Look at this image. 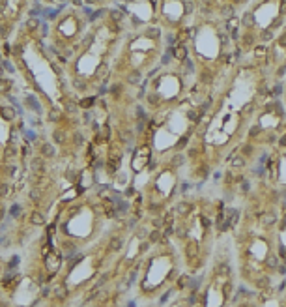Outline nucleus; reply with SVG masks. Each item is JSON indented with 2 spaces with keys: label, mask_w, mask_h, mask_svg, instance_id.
Returning <instances> with one entry per match:
<instances>
[{
  "label": "nucleus",
  "mask_w": 286,
  "mask_h": 307,
  "mask_svg": "<svg viewBox=\"0 0 286 307\" xmlns=\"http://www.w3.org/2000/svg\"><path fill=\"white\" fill-rule=\"evenodd\" d=\"M39 154H41V157H45V159L54 157V155H56L54 144H51V142H43V144L39 146Z\"/></svg>",
  "instance_id": "obj_1"
},
{
  "label": "nucleus",
  "mask_w": 286,
  "mask_h": 307,
  "mask_svg": "<svg viewBox=\"0 0 286 307\" xmlns=\"http://www.w3.org/2000/svg\"><path fill=\"white\" fill-rule=\"evenodd\" d=\"M0 116H2L4 120H8V122H13L17 116V113H15V109H11V107H0Z\"/></svg>",
  "instance_id": "obj_2"
},
{
  "label": "nucleus",
  "mask_w": 286,
  "mask_h": 307,
  "mask_svg": "<svg viewBox=\"0 0 286 307\" xmlns=\"http://www.w3.org/2000/svg\"><path fill=\"white\" fill-rule=\"evenodd\" d=\"M24 103H26V107H30V109L34 110V113H41V105H39V101L36 99L34 96H26V99H24Z\"/></svg>",
  "instance_id": "obj_3"
},
{
  "label": "nucleus",
  "mask_w": 286,
  "mask_h": 307,
  "mask_svg": "<svg viewBox=\"0 0 286 307\" xmlns=\"http://www.w3.org/2000/svg\"><path fill=\"white\" fill-rule=\"evenodd\" d=\"M52 141L56 142V144H66V141H68V135H66L62 129H54L52 131Z\"/></svg>",
  "instance_id": "obj_4"
},
{
  "label": "nucleus",
  "mask_w": 286,
  "mask_h": 307,
  "mask_svg": "<svg viewBox=\"0 0 286 307\" xmlns=\"http://www.w3.org/2000/svg\"><path fill=\"white\" fill-rule=\"evenodd\" d=\"M30 223L32 225H45V215L41 212H32L30 215Z\"/></svg>",
  "instance_id": "obj_5"
},
{
  "label": "nucleus",
  "mask_w": 286,
  "mask_h": 307,
  "mask_svg": "<svg viewBox=\"0 0 286 307\" xmlns=\"http://www.w3.org/2000/svg\"><path fill=\"white\" fill-rule=\"evenodd\" d=\"M172 56H174V58H178V60H185V58H187V49H185V45H178L176 49H174Z\"/></svg>",
  "instance_id": "obj_6"
},
{
  "label": "nucleus",
  "mask_w": 286,
  "mask_h": 307,
  "mask_svg": "<svg viewBox=\"0 0 286 307\" xmlns=\"http://www.w3.org/2000/svg\"><path fill=\"white\" fill-rule=\"evenodd\" d=\"M13 86V81L11 79H0V94H8Z\"/></svg>",
  "instance_id": "obj_7"
},
{
  "label": "nucleus",
  "mask_w": 286,
  "mask_h": 307,
  "mask_svg": "<svg viewBox=\"0 0 286 307\" xmlns=\"http://www.w3.org/2000/svg\"><path fill=\"white\" fill-rule=\"evenodd\" d=\"M64 109H66V113L75 114V113H77V109H79V105L75 103L73 99H66V101H64Z\"/></svg>",
  "instance_id": "obj_8"
},
{
  "label": "nucleus",
  "mask_w": 286,
  "mask_h": 307,
  "mask_svg": "<svg viewBox=\"0 0 286 307\" xmlns=\"http://www.w3.org/2000/svg\"><path fill=\"white\" fill-rule=\"evenodd\" d=\"M49 120H51V122H60V118H62V110L60 109H56V107H52L51 110H49Z\"/></svg>",
  "instance_id": "obj_9"
},
{
  "label": "nucleus",
  "mask_w": 286,
  "mask_h": 307,
  "mask_svg": "<svg viewBox=\"0 0 286 307\" xmlns=\"http://www.w3.org/2000/svg\"><path fill=\"white\" fill-rule=\"evenodd\" d=\"M241 24L247 26V28H249V26H253L254 24V15H253V13H249V11H245L243 13V19H241Z\"/></svg>",
  "instance_id": "obj_10"
},
{
  "label": "nucleus",
  "mask_w": 286,
  "mask_h": 307,
  "mask_svg": "<svg viewBox=\"0 0 286 307\" xmlns=\"http://www.w3.org/2000/svg\"><path fill=\"white\" fill-rule=\"evenodd\" d=\"M127 81L131 83V84H140V73L135 69V71H131V73L127 75Z\"/></svg>",
  "instance_id": "obj_11"
},
{
  "label": "nucleus",
  "mask_w": 286,
  "mask_h": 307,
  "mask_svg": "<svg viewBox=\"0 0 286 307\" xmlns=\"http://www.w3.org/2000/svg\"><path fill=\"white\" fill-rule=\"evenodd\" d=\"M73 144L75 146H82L84 144V135L80 131H75L73 133Z\"/></svg>",
  "instance_id": "obj_12"
},
{
  "label": "nucleus",
  "mask_w": 286,
  "mask_h": 307,
  "mask_svg": "<svg viewBox=\"0 0 286 307\" xmlns=\"http://www.w3.org/2000/svg\"><path fill=\"white\" fill-rule=\"evenodd\" d=\"M103 208H105V213H107L109 217H114V215H116V212H114L112 202H110V201H105V202H103Z\"/></svg>",
  "instance_id": "obj_13"
},
{
  "label": "nucleus",
  "mask_w": 286,
  "mask_h": 307,
  "mask_svg": "<svg viewBox=\"0 0 286 307\" xmlns=\"http://www.w3.org/2000/svg\"><path fill=\"white\" fill-rule=\"evenodd\" d=\"M275 223V215L273 213H266V215L262 217V225H266V227H271Z\"/></svg>",
  "instance_id": "obj_14"
},
{
  "label": "nucleus",
  "mask_w": 286,
  "mask_h": 307,
  "mask_svg": "<svg viewBox=\"0 0 286 307\" xmlns=\"http://www.w3.org/2000/svg\"><path fill=\"white\" fill-rule=\"evenodd\" d=\"M260 133H262V127H260V126H253V127H249V139H256Z\"/></svg>",
  "instance_id": "obj_15"
},
{
  "label": "nucleus",
  "mask_w": 286,
  "mask_h": 307,
  "mask_svg": "<svg viewBox=\"0 0 286 307\" xmlns=\"http://www.w3.org/2000/svg\"><path fill=\"white\" fill-rule=\"evenodd\" d=\"M243 165H245V157H243V155H236V157L232 159V167L239 169V167H243Z\"/></svg>",
  "instance_id": "obj_16"
},
{
  "label": "nucleus",
  "mask_w": 286,
  "mask_h": 307,
  "mask_svg": "<svg viewBox=\"0 0 286 307\" xmlns=\"http://www.w3.org/2000/svg\"><path fill=\"white\" fill-rule=\"evenodd\" d=\"M178 212L183 213V215H185V213H189V212H191V204H189V202H180V204H178Z\"/></svg>",
  "instance_id": "obj_17"
},
{
  "label": "nucleus",
  "mask_w": 286,
  "mask_h": 307,
  "mask_svg": "<svg viewBox=\"0 0 286 307\" xmlns=\"http://www.w3.org/2000/svg\"><path fill=\"white\" fill-rule=\"evenodd\" d=\"M110 17H112V21L120 23V21L123 19V11L122 10H112V11H110Z\"/></svg>",
  "instance_id": "obj_18"
},
{
  "label": "nucleus",
  "mask_w": 286,
  "mask_h": 307,
  "mask_svg": "<svg viewBox=\"0 0 286 307\" xmlns=\"http://www.w3.org/2000/svg\"><path fill=\"white\" fill-rule=\"evenodd\" d=\"M159 28H146L144 30V36L146 38H159Z\"/></svg>",
  "instance_id": "obj_19"
},
{
  "label": "nucleus",
  "mask_w": 286,
  "mask_h": 307,
  "mask_svg": "<svg viewBox=\"0 0 286 307\" xmlns=\"http://www.w3.org/2000/svg\"><path fill=\"white\" fill-rule=\"evenodd\" d=\"M11 193V185L8 184H0V197H8Z\"/></svg>",
  "instance_id": "obj_20"
},
{
  "label": "nucleus",
  "mask_w": 286,
  "mask_h": 307,
  "mask_svg": "<svg viewBox=\"0 0 286 307\" xmlns=\"http://www.w3.org/2000/svg\"><path fill=\"white\" fill-rule=\"evenodd\" d=\"M221 13H223L225 17H232V15L236 13V8H234V6H225V8L221 10Z\"/></svg>",
  "instance_id": "obj_21"
},
{
  "label": "nucleus",
  "mask_w": 286,
  "mask_h": 307,
  "mask_svg": "<svg viewBox=\"0 0 286 307\" xmlns=\"http://www.w3.org/2000/svg\"><path fill=\"white\" fill-rule=\"evenodd\" d=\"M137 120H142V122L148 120V114H146V110L142 107H137Z\"/></svg>",
  "instance_id": "obj_22"
},
{
  "label": "nucleus",
  "mask_w": 286,
  "mask_h": 307,
  "mask_svg": "<svg viewBox=\"0 0 286 307\" xmlns=\"http://www.w3.org/2000/svg\"><path fill=\"white\" fill-rule=\"evenodd\" d=\"M200 81H202L204 84H209V83L213 81L211 73H209V71H202V75H200Z\"/></svg>",
  "instance_id": "obj_23"
},
{
  "label": "nucleus",
  "mask_w": 286,
  "mask_h": 307,
  "mask_svg": "<svg viewBox=\"0 0 286 307\" xmlns=\"http://www.w3.org/2000/svg\"><path fill=\"white\" fill-rule=\"evenodd\" d=\"M93 103H96V97H93V96H90V97H86V99H82L79 105H80V107H86V109H88V107H92Z\"/></svg>",
  "instance_id": "obj_24"
},
{
  "label": "nucleus",
  "mask_w": 286,
  "mask_h": 307,
  "mask_svg": "<svg viewBox=\"0 0 286 307\" xmlns=\"http://www.w3.org/2000/svg\"><path fill=\"white\" fill-rule=\"evenodd\" d=\"M110 249H114V251H120V249H122V240H120V238L110 240Z\"/></svg>",
  "instance_id": "obj_25"
},
{
  "label": "nucleus",
  "mask_w": 286,
  "mask_h": 307,
  "mask_svg": "<svg viewBox=\"0 0 286 307\" xmlns=\"http://www.w3.org/2000/svg\"><path fill=\"white\" fill-rule=\"evenodd\" d=\"M269 39H273V32H271V28H266L262 32V41H269Z\"/></svg>",
  "instance_id": "obj_26"
},
{
  "label": "nucleus",
  "mask_w": 286,
  "mask_h": 307,
  "mask_svg": "<svg viewBox=\"0 0 286 307\" xmlns=\"http://www.w3.org/2000/svg\"><path fill=\"white\" fill-rule=\"evenodd\" d=\"M54 294H56V298L64 300V298H66V287H56L54 288Z\"/></svg>",
  "instance_id": "obj_27"
},
{
  "label": "nucleus",
  "mask_w": 286,
  "mask_h": 307,
  "mask_svg": "<svg viewBox=\"0 0 286 307\" xmlns=\"http://www.w3.org/2000/svg\"><path fill=\"white\" fill-rule=\"evenodd\" d=\"M183 161H185V157H183V155H181V154H176V155H174V159H172V163H174V167H180V165H181V163H183Z\"/></svg>",
  "instance_id": "obj_28"
},
{
  "label": "nucleus",
  "mask_w": 286,
  "mask_h": 307,
  "mask_svg": "<svg viewBox=\"0 0 286 307\" xmlns=\"http://www.w3.org/2000/svg\"><path fill=\"white\" fill-rule=\"evenodd\" d=\"M228 272H230V270H228V266H226V264H219L217 266V273L219 275H228Z\"/></svg>",
  "instance_id": "obj_29"
},
{
  "label": "nucleus",
  "mask_w": 286,
  "mask_h": 307,
  "mask_svg": "<svg viewBox=\"0 0 286 307\" xmlns=\"http://www.w3.org/2000/svg\"><path fill=\"white\" fill-rule=\"evenodd\" d=\"M241 152H243V157L251 155V154H253V144H245L243 148H241Z\"/></svg>",
  "instance_id": "obj_30"
},
{
  "label": "nucleus",
  "mask_w": 286,
  "mask_h": 307,
  "mask_svg": "<svg viewBox=\"0 0 286 307\" xmlns=\"http://www.w3.org/2000/svg\"><path fill=\"white\" fill-rule=\"evenodd\" d=\"M161 240V232L159 230H153V232L150 234V242H159Z\"/></svg>",
  "instance_id": "obj_31"
},
{
  "label": "nucleus",
  "mask_w": 286,
  "mask_h": 307,
  "mask_svg": "<svg viewBox=\"0 0 286 307\" xmlns=\"http://www.w3.org/2000/svg\"><path fill=\"white\" fill-rule=\"evenodd\" d=\"M39 195H41V191H39V187H34L32 191H30V197H32L34 201H36V199H39Z\"/></svg>",
  "instance_id": "obj_32"
},
{
  "label": "nucleus",
  "mask_w": 286,
  "mask_h": 307,
  "mask_svg": "<svg viewBox=\"0 0 286 307\" xmlns=\"http://www.w3.org/2000/svg\"><path fill=\"white\" fill-rule=\"evenodd\" d=\"M267 266H269V268H277V259L275 257H267Z\"/></svg>",
  "instance_id": "obj_33"
},
{
  "label": "nucleus",
  "mask_w": 286,
  "mask_h": 307,
  "mask_svg": "<svg viewBox=\"0 0 286 307\" xmlns=\"http://www.w3.org/2000/svg\"><path fill=\"white\" fill-rule=\"evenodd\" d=\"M243 38H245V45H253V43H254V39H253L254 36H251V34H245Z\"/></svg>",
  "instance_id": "obj_34"
},
{
  "label": "nucleus",
  "mask_w": 286,
  "mask_h": 307,
  "mask_svg": "<svg viewBox=\"0 0 286 307\" xmlns=\"http://www.w3.org/2000/svg\"><path fill=\"white\" fill-rule=\"evenodd\" d=\"M38 26H39V21H36V19H30V21H28V28H30V30L38 28Z\"/></svg>",
  "instance_id": "obj_35"
},
{
  "label": "nucleus",
  "mask_w": 286,
  "mask_h": 307,
  "mask_svg": "<svg viewBox=\"0 0 286 307\" xmlns=\"http://www.w3.org/2000/svg\"><path fill=\"white\" fill-rule=\"evenodd\" d=\"M148 103H150V105H157V103H159L157 96H153V94H151V96H148Z\"/></svg>",
  "instance_id": "obj_36"
},
{
  "label": "nucleus",
  "mask_w": 286,
  "mask_h": 307,
  "mask_svg": "<svg viewBox=\"0 0 286 307\" xmlns=\"http://www.w3.org/2000/svg\"><path fill=\"white\" fill-rule=\"evenodd\" d=\"M19 212H21V208L17 206V204H15V206H11V210H10V213H11L13 217H17V215H19Z\"/></svg>",
  "instance_id": "obj_37"
},
{
  "label": "nucleus",
  "mask_w": 286,
  "mask_h": 307,
  "mask_svg": "<svg viewBox=\"0 0 286 307\" xmlns=\"http://www.w3.org/2000/svg\"><path fill=\"white\" fill-rule=\"evenodd\" d=\"M185 144H187V137H181V139H180V142H178V146H176V148H178V150H181V148H183Z\"/></svg>",
  "instance_id": "obj_38"
},
{
  "label": "nucleus",
  "mask_w": 286,
  "mask_h": 307,
  "mask_svg": "<svg viewBox=\"0 0 286 307\" xmlns=\"http://www.w3.org/2000/svg\"><path fill=\"white\" fill-rule=\"evenodd\" d=\"M21 51H23V45H15L13 47V55L15 56H21Z\"/></svg>",
  "instance_id": "obj_39"
},
{
  "label": "nucleus",
  "mask_w": 286,
  "mask_h": 307,
  "mask_svg": "<svg viewBox=\"0 0 286 307\" xmlns=\"http://www.w3.org/2000/svg\"><path fill=\"white\" fill-rule=\"evenodd\" d=\"M2 66H4V69H8V71H13V66H11V62L4 60V62H2Z\"/></svg>",
  "instance_id": "obj_40"
},
{
  "label": "nucleus",
  "mask_w": 286,
  "mask_h": 307,
  "mask_svg": "<svg viewBox=\"0 0 286 307\" xmlns=\"http://www.w3.org/2000/svg\"><path fill=\"white\" fill-rule=\"evenodd\" d=\"M77 178H79V174L75 171H69L68 172V180H77Z\"/></svg>",
  "instance_id": "obj_41"
},
{
  "label": "nucleus",
  "mask_w": 286,
  "mask_h": 307,
  "mask_svg": "<svg viewBox=\"0 0 286 307\" xmlns=\"http://www.w3.org/2000/svg\"><path fill=\"white\" fill-rule=\"evenodd\" d=\"M266 55V47H256V56H264Z\"/></svg>",
  "instance_id": "obj_42"
},
{
  "label": "nucleus",
  "mask_w": 286,
  "mask_h": 307,
  "mask_svg": "<svg viewBox=\"0 0 286 307\" xmlns=\"http://www.w3.org/2000/svg\"><path fill=\"white\" fill-rule=\"evenodd\" d=\"M17 264H19V257H13V259H11V262H10V268H15Z\"/></svg>",
  "instance_id": "obj_43"
},
{
  "label": "nucleus",
  "mask_w": 286,
  "mask_h": 307,
  "mask_svg": "<svg viewBox=\"0 0 286 307\" xmlns=\"http://www.w3.org/2000/svg\"><path fill=\"white\" fill-rule=\"evenodd\" d=\"M163 223H165V219H153V225L157 227V229H161V227H163Z\"/></svg>",
  "instance_id": "obj_44"
},
{
  "label": "nucleus",
  "mask_w": 286,
  "mask_h": 307,
  "mask_svg": "<svg viewBox=\"0 0 286 307\" xmlns=\"http://www.w3.org/2000/svg\"><path fill=\"white\" fill-rule=\"evenodd\" d=\"M75 86L79 88V90H82V88H86V83H82V81H77V84Z\"/></svg>",
  "instance_id": "obj_45"
},
{
  "label": "nucleus",
  "mask_w": 286,
  "mask_h": 307,
  "mask_svg": "<svg viewBox=\"0 0 286 307\" xmlns=\"http://www.w3.org/2000/svg\"><path fill=\"white\" fill-rule=\"evenodd\" d=\"M279 43H280L283 47H286V34H284V36H280V41H279Z\"/></svg>",
  "instance_id": "obj_46"
},
{
  "label": "nucleus",
  "mask_w": 286,
  "mask_h": 307,
  "mask_svg": "<svg viewBox=\"0 0 286 307\" xmlns=\"http://www.w3.org/2000/svg\"><path fill=\"white\" fill-rule=\"evenodd\" d=\"M279 144H280V146H286V135H284V137H280V139H279Z\"/></svg>",
  "instance_id": "obj_47"
},
{
  "label": "nucleus",
  "mask_w": 286,
  "mask_h": 307,
  "mask_svg": "<svg viewBox=\"0 0 286 307\" xmlns=\"http://www.w3.org/2000/svg\"><path fill=\"white\" fill-rule=\"evenodd\" d=\"M189 118L191 120H196V113H195V110H189Z\"/></svg>",
  "instance_id": "obj_48"
},
{
  "label": "nucleus",
  "mask_w": 286,
  "mask_h": 307,
  "mask_svg": "<svg viewBox=\"0 0 286 307\" xmlns=\"http://www.w3.org/2000/svg\"><path fill=\"white\" fill-rule=\"evenodd\" d=\"M249 187H251V185H249L247 182H243V185H241V189H243V191H249Z\"/></svg>",
  "instance_id": "obj_49"
},
{
  "label": "nucleus",
  "mask_w": 286,
  "mask_h": 307,
  "mask_svg": "<svg viewBox=\"0 0 286 307\" xmlns=\"http://www.w3.org/2000/svg\"><path fill=\"white\" fill-rule=\"evenodd\" d=\"M284 71H286V66H283V68H280V69H277V75H283Z\"/></svg>",
  "instance_id": "obj_50"
},
{
  "label": "nucleus",
  "mask_w": 286,
  "mask_h": 307,
  "mask_svg": "<svg viewBox=\"0 0 286 307\" xmlns=\"http://www.w3.org/2000/svg\"><path fill=\"white\" fill-rule=\"evenodd\" d=\"M23 154H24V155L30 154V148H28V146H24V148H23Z\"/></svg>",
  "instance_id": "obj_51"
},
{
  "label": "nucleus",
  "mask_w": 286,
  "mask_h": 307,
  "mask_svg": "<svg viewBox=\"0 0 286 307\" xmlns=\"http://www.w3.org/2000/svg\"><path fill=\"white\" fill-rule=\"evenodd\" d=\"M189 155H191V157H195V155H196V150L191 148V150H189Z\"/></svg>",
  "instance_id": "obj_52"
},
{
  "label": "nucleus",
  "mask_w": 286,
  "mask_h": 307,
  "mask_svg": "<svg viewBox=\"0 0 286 307\" xmlns=\"http://www.w3.org/2000/svg\"><path fill=\"white\" fill-rule=\"evenodd\" d=\"M202 225H204V227H209V221L206 219V217H202Z\"/></svg>",
  "instance_id": "obj_53"
}]
</instances>
